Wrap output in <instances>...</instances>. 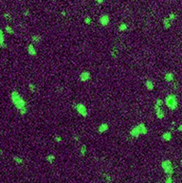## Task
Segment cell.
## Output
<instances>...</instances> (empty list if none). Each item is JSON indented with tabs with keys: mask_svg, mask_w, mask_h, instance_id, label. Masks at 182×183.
Wrapping results in <instances>:
<instances>
[{
	"mask_svg": "<svg viewBox=\"0 0 182 183\" xmlns=\"http://www.w3.org/2000/svg\"><path fill=\"white\" fill-rule=\"evenodd\" d=\"M108 129H109V125H108L107 123H101V124L99 125V127H98V132L102 134V133L107 132V131H108Z\"/></svg>",
	"mask_w": 182,
	"mask_h": 183,
	"instance_id": "8fae6325",
	"label": "cell"
},
{
	"mask_svg": "<svg viewBox=\"0 0 182 183\" xmlns=\"http://www.w3.org/2000/svg\"><path fill=\"white\" fill-rule=\"evenodd\" d=\"M173 174H166V177H165V182L167 183H172L173 182Z\"/></svg>",
	"mask_w": 182,
	"mask_h": 183,
	"instance_id": "484cf974",
	"label": "cell"
},
{
	"mask_svg": "<svg viewBox=\"0 0 182 183\" xmlns=\"http://www.w3.org/2000/svg\"><path fill=\"white\" fill-rule=\"evenodd\" d=\"M86 152H87V147H86L85 144H83V145L80 147V155H81L82 157H85V154H86Z\"/></svg>",
	"mask_w": 182,
	"mask_h": 183,
	"instance_id": "d6986e66",
	"label": "cell"
},
{
	"mask_svg": "<svg viewBox=\"0 0 182 183\" xmlns=\"http://www.w3.org/2000/svg\"><path fill=\"white\" fill-rule=\"evenodd\" d=\"M79 78H80V80H81L82 82H84V83L88 82V81L90 80V78H91V73H90L89 71L85 70V71H84V72H82V73L80 74Z\"/></svg>",
	"mask_w": 182,
	"mask_h": 183,
	"instance_id": "8992f818",
	"label": "cell"
},
{
	"mask_svg": "<svg viewBox=\"0 0 182 183\" xmlns=\"http://www.w3.org/2000/svg\"><path fill=\"white\" fill-rule=\"evenodd\" d=\"M99 23L102 27H107L110 23V16L108 14H102L99 18Z\"/></svg>",
	"mask_w": 182,
	"mask_h": 183,
	"instance_id": "277c9868",
	"label": "cell"
},
{
	"mask_svg": "<svg viewBox=\"0 0 182 183\" xmlns=\"http://www.w3.org/2000/svg\"><path fill=\"white\" fill-rule=\"evenodd\" d=\"M5 30H6L8 33H10V34H13V30L10 26H7V27L5 28Z\"/></svg>",
	"mask_w": 182,
	"mask_h": 183,
	"instance_id": "f546056e",
	"label": "cell"
},
{
	"mask_svg": "<svg viewBox=\"0 0 182 183\" xmlns=\"http://www.w3.org/2000/svg\"><path fill=\"white\" fill-rule=\"evenodd\" d=\"M31 41H32L33 44L37 45V44H39L42 41V37L40 35H38V34H34V35L31 36Z\"/></svg>",
	"mask_w": 182,
	"mask_h": 183,
	"instance_id": "2e32d148",
	"label": "cell"
},
{
	"mask_svg": "<svg viewBox=\"0 0 182 183\" xmlns=\"http://www.w3.org/2000/svg\"><path fill=\"white\" fill-rule=\"evenodd\" d=\"M144 85H145V88H146L148 91H153L154 88H155V84H154V82L151 81V80H147V81L145 82Z\"/></svg>",
	"mask_w": 182,
	"mask_h": 183,
	"instance_id": "7c38bea8",
	"label": "cell"
},
{
	"mask_svg": "<svg viewBox=\"0 0 182 183\" xmlns=\"http://www.w3.org/2000/svg\"><path fill=\"white\" fill-rule=\"evenodd\" d=\"M84 23H85L86 25H90L91 23H92V19H91V17L90 16H85V18H84Z\"/></svg>",
	"mask_w": 182,
	"mask_h": 183,
	"instance_id": "cb8c5ba5",
	"label": "cell"
},
{
	"mask_svg": "<svg viewBox=\"0 0 182 183\" xmlns=\"http://www.w3.org/2000/svg\"><path fill=\"white\" fill-rule=\"evenodd\" d=\"M4 18H5L6 20H11V19H12V15H11L10 13H6L4 14Z\"/></svg>",
	"mask_w": 182,
	"mask_h": 183,
	"instance_id": "4dcf8cb0",
	"label": "cell"
},
{
	"mask_svg": "<svg viewBox=\"0 0 182 183\" xmlns=\"http://www.w3.org/2000/svg\"><path fill=\"white\" fill-rule=\"evenodd\" d=\"M27 50H28V53H29L30 56H35V55L37 54V49H36V47H35V46H34L33 44L29 45Z\"/></svg>",
	"mask_w": 182,
	"mask_h": 183,
	"instance_id": "ba28073f",
	"label": "cell"
},
{
	"mask_svg": "<svg viewBox=\"0 0 182 183\" xmlns=\"http://www.w3.org/2000/svg\"><path fill=\"white\" fill-rule=\"evenodd\" d=\"M75 110L77 111V113L80 115V116H82V117H84V118H85V117H87V115H88V111H87V108H86V106L84 104V103H82V102H79V103H77L76 105H75Z\"/></svg>",
	"mask_w": 182,
	"mask_h": 183,
	"instance_id": "3957f363",
	"label": "cell"
},
{
	"mask_svg": "<svg viewBox=\"0 0 182 183\" xmlns=\"http://www.w3.org/2000/svg\"><path fill=\"white\" fill-rule=\"evenodd\" d=\"M161 167H162V169H163V171L166 174H173L174 173V169L173 167L172 161L169 160V159H164L161 162Z\"/></svg>",
	"mask_w": 182,
	"mask_h": 183,
	"instance_id": "7a4b0ae2",
	"label": "cell"
},
{
	"mask_svg": "<svg viewBox=\"0 0 182 183\" xmlns=\"http://www.w3.org/2000/svg\"><path fill=\"white\" fill-rule=\"evenodd\" d=\"M13 160H14L15 163H17V164H19V165L24 164V160H23L20 157H18V156H13Z\"/></svg>",
	"mask_w": 182,
	"mask_h": 183,
	"instance_id": "ffe728a7",
	"label": "cell"
},
{
	"mask_svg": "<svg viewBox=\"0 0 182 183\" xmlns=\"http://www.w3.org/2000/svg\"><path fill=\"white\" fill-rule=\"evenodd\" d=\"M172 24H173V22L168 17H166V18L163 19V28L165 30H169L172 27Z\"/></svg>",
	"mask_w": 182,
	"mask_h": 183,
	"instance_id": "5bb4252c",
	"label": "cell"
},
{
	"mask_svg": "<svg viewBox=\"0 0 182 183\" xmlns=\"http://www.w3.org/2000/svg\"><path fill=\"white\" fill-rule=\"evenodd\" d=\"M62 15H63V16H66V12H65V11L62 12Z\"/></svg>",
	"mask_w": 182,
	"mask_h": 183,
	"instance_id": "d590c367",
	"label": "cell"
},
{
	"mask_svg": "<svg viewBox=\"0 0 182 183\" xmlns=\"http://www.w3.org/2000/svg\"><path fill=\"white\" fill-rule=\"evenodd\" d=\"M163 103H164V102H163L161 99H157V100L156 101V102H155V106H156V107H161V106L163 105Z\"/></svg>",
	"mask_w": 182,
	"mask_h": 183,
	"instance_id": "603a6c76",
	"label": "cell"
},
{
	"mask_svg": "<svg viewBox=\"0 0 182 183\" xmlns=\"http://www.w3.org/2000/svg\"><path fill=\"white\" fill-rule=\"evenodd\" d=\"M21 97V95L17 92V91H13L12 92V94H11V99H12V102H14V101H16L17 99H19Z\"/></svg>",
	"mask_w": 182,
	"mask_h": 183,
	"instance_id": "e0dca14e",
	"label": "cell"
},
{
	"mask_svg": "<svg viewBox=\"0 0 182 183\" xmlns=\"http://www.w3.org/2000/svg\"><path fill=\"white\" fill-rule=\"evenodd\" d=\"M129 134H130V136H132L133 138H139L140 136H141V134H140V130H139V128H138L137 126H134V127L130 130Z\"/></svg>",
	"mask_w": 182,
	"mask_h": 183,
	"instance_id": "30bf717a",
	"label": "cell"
},
{
	"mask_svg": "<svg viewBox=\"0 0 182 183\" xmlns=\"http://www.w3.org/2000/svg\"><path fill=\"white\" fill-rule=\"evenodd\" d=\"M177 131H178V132H182V124H180V125L177 127Z\"/></svg>",
	"mask_w": 182,
	"mask_h": 183,
	"instance_id": "1f68e13d",
	"label": "cell"
},
{
	"mask_svg": "<svg viewBox=\"0 0 182 183\" xmlns=\"http://www.w3.org/2000/svg\"><path fill=\"white\" fill-rule=\"evenodd\" d=\"M137 127L139 128V130H140V132L141 135H146L148 133V128H147V126L144 123H139L137 125Z\"/></svg>",
	"mask_w": 182,
	"mask_h": 183,
	"instance_id": "9c48e42d",
	"label": "cell"
},
{
	"mask_svg": "<svg viewBox=\"0 0 182 183\" xmlns=\"http://www.w3.org/2000/svg\"><path fill=\"white\" fill-rule=\"evenodd\" d=\"M96 2H97L98 4H102V3L104 2V0H96Z\"/></svg>",
	"mask_w": 182,
	"mask_h": 183,
	"instance_id": "d6a6232c",
	"label": "cell"
},
{
	"mask_svg": "<svg viewBox=\"0 0 182 183\" xmlns=\"http://www.w3.org/2000/svg\"><path fill=\"white\" fill-rule=\"evenodd\" d=\"M155 111H156V115H157V119H163L165 118V113H164V111L162 110L161 107H156L155 106Z\"/></svg>",
	"mask_w": 182,
	"mask_h": 183,
	"instance_id": "52a82bcc",
	"label": "cell"
},
{
	"mask_svg": "<svg viewBox=\"0 0 182 183\" xmlns=\"http://www.w3.org/2000/svg\"><path fill=\"white\" fill-rule=\"evenodd\" d=\"M13 103L15 105V107H16L18 110H20L21 108H23V107L27 106V103H26L25 100H24L22 97H20L19 99H17V100H16V101H14V102H13Z\"/></svg>",
	"mask_w": 182,
	"mask_h": 183,
	"instance_id": "5b68a950",
	"label": "cell"
},
{
	"mask_svg": "<svg viewBox=\"0 0 182 183\" xmlns=\"http://www.w3.org/2000/svg\"><path fill=\"white\" fill-rule=\"evenodd\" d=\"M168 18H169L172 22H174V21L176 20V14H175V13H170L169 16H168Z\"/></svg>",
	"mask_w": 182,
	"mask_h": 183,
	"instance_id": "4316f807",
	"label": "cell"
},
{
	"mask_svg": "<svg viewBox=\"0 0 182 183\" xmlns=\"http://www.w3.org/2000/svg\"><path fill=\"white\" fill-rule=\"evenodd\" d=\"M165 104L167 105V107L171 110H174L177 108V99L176 96L174 94H169L167 95V97L165 98Z\"/></svg>",
	"mask_w": 182,
	"mask_h": 183,
	"instance_id": "6da1fadb",
	"label": "cell"
},
{
	"mask_svg": "<svg viewBox=\"0 0 182 183\" xmlns=\"http://www.w3.org/2000/svg\"><path fill=\"white\" fill-rule=\"evenodd\" d=\"M161 138H162V140H165V141H170V140H172V138H173V134H172V132H170V131H166V132H164V133L162 134Z\"/></svg>",
	"mask_w": 182,
	"mask_h": 183,
	"instance_id": "4fadbf2b",
	"label": "cell"
},
{
	"mask_svg": "<svg viewBox=\"0 0 182 183\" xmlns=\"http://www.w3.org/2000/svg\"><path fill=\"white\" fill-rule=\"evenodd\" d=\"M19 112H20V114H21V115H26V114L28 113V107H27V106H25V107L21 108V109L19 110Z\"/></svg>",
	"mask_w": 182,
	"mask_h": 183,
	"instance_id": "83f0119b",
	"label": "cell"
},
{
	"mask_svg": "<svg viewBox=\"0 0 182 183\" xmlns=\"http://www.w3.org/2000/svg\"><path fill=\"white\" fill-rule=\"evenodd\" d=\"M29 89L30 90V92L34 93V92H36V85L34 84H32V83H30L29 84Z\"/></svg>",
	"mask_w": 182,
	"mask_h": 183,
	"instance_id": "7402d4cb",
	"label": "cell"
},
{
	"mask_svg": "<svg viewBox=\"0 0 182 183\" xmlns=\"http://www.w3.org/2000/svg\"><path fill=\"white\" fill-rule=\"evenodd\" d=\"M0 34H3V30H0Z\"/></svg>",
	"mask_w": 182,
	"mask_h": 183,
	"instance_id": "8d00e7d4",
	"label": "cell"
},
{
	"mask_svg": "<svg viewBox=\"0 0 182 183\" xmlns=\"http://www.w3.org/2000/svg\"><path fill=\"white\" fill-rule=\"evenodd\" d=\"M103 177H104V180H106L107 182H112L113 181V178L111 177V175L109 174H103Z\"/></svg>",
	"mask_w": 182,
	"mask_h": 183,
	"instance_id": "d4e9b609",
	"label": "cell"
},
{
	"mask_svg": "<svg viewBox=\"0 0 182 183\" xmlns=\"http://www.w3.org/2000/svg\"><path fill=\"white\" fill-rule=\"evenodd\" d=\"M74 140H75L76 141H79V140H80V139H79V136H74Z\"/></svg>",
	"mask_w": 182,
	"mask_h": 183,
	"instance_id": "e575fe53",
	"label": "cell"
},
{
	"mask_svg": "<svg viewBox=\"0 0 182 183\" xmlns=\"http://www.w3.org/2000/svg\"><path fill=\"white\" fill-rule=\"evenodd\" d=\"M24 15H26V16H29V15H30V11H29V10H27V11L24 13Z\"/></svg>",
	"mask_w": 182,
	"mask_h": 183,
	"instance_id": "836d02e7",
	"label": "cell"
},
{
	"mask_svg": "<svg viewBox=\"0 0 182 183\" xmlns=\"http://www.w3.org/2000/svg\"><path fill=\"white\" fill-rule=\"evenodd\" d=\"M118 30H119V31H126V30H128V26H127V24H125V23H120V24L119 25V27H118Z\"/></svg>",
	"mask_w": 182,
	"mask_h": 183,
	"instance_id": "ac0fdd59",
	"label": "cell"
},
{
	"mask_svg": "<svg viewBox=\"0 0 182 183\" xmlns=\"http://www.w3.org/2000/svg\"><path fill=\"white\" fill-rule=\"evenodd\" d=\"M174 79V73H172V72H167V73L165 74V76H164V80H165L166 82H168V83L173 82Z\"/></svg>",
	"mask_w": 182,
	"mask_h": 183,
	"instance_id": "9a60e30c",
	"label": "cell"
},
{
	"mask_svg": "<svg viewBox=\"0 0 182 183\" xmlns=\"http://www.w3.org/2000/svg\"><path fill=\"white\" fill-rule=\"evenodd\" d=\"M53 140H54V141H55V142H57V143L62 142V140H62V138H61V136H55Z\"/></svg>",
	"mask_w": 182,
	"mask_h": 183,
	"instance_id": "f1b7e54d",
	"label": "cell"
},
{
	"mask_svg": "<svg viewBox=\"0 0 182 183\" xmlns=\"http://www.w3.org/2000/svg\"><path fill=\"white\" fill-rule=\"evenodd\" d=\"M46 160H47V162H49V163H53L54 160H55V156L52 155V154H49V155H47V156L46 157Z\"/></svg>",
	"mask_w": 182,
	"mask_h": 183,
	"instance_id": "44dd1931",
	"label": "cell"
}]
</instances>
